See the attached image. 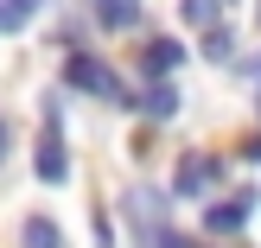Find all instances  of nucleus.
<instances>
[{"instance_id": "nucleus-1", "label": "nucleus", "mask_w": 261, "mask_h": 248, "mask_svg": "<svg viewBox=\"0 0 261 248\" xmlns=\"http://www.w3.org/2000/svg\"><path fill=\"white\" fill-rule=\"evenodd\" d=\"M64 83L76 89V96H96V102H134L121 83H115V70L102 58H89V51H70V64H64Z\"/></svg>"}, {"instance_id": "nucleus-2", "label": "nucleus", "mask_w": 261, "mask_h": 248, "mask_svg": "<svg viewBox=\"0 0 261 248\" xmlns=\"http://www.w3.org/2000/svg\"><path fill=\"white\" fill-rule=\"evenodd\" d=\"M32 172L45 178V185H64V178H70V147H64V121H58V108L45 115V134H38V147H32Z\"/></svg>"}, {"instance_id": "nucleus-3", "label": "nucleus", "mask_w": 261, "mask_h": 248, "mask_svg": "<svg viewBox=\"0 0 261 248\" xmlns=\"http://www.w3.org/2000/svg\"><path fill=\"white\" fill-rule=\"evenodd\" d=\"M217 178H223V159H217V153H185V159H178L172 191H178V198H204Z\"/></svg>"}, {"instance_id": "nucleus-4", "label": "nucleus", "mask_w": 261, "mask_h": 248, "mask_svg": "<svg viewBox=\"0 0 261 248\" xmlns=\"http://www.w3.org/2000/svg\"><path fill=\"white\" fill-rule=\"evenodd\" d=\"M255 204H261L255 191H242V198H229V204H211V210H204V236H236L255 216Z\"/></svg>"}, {"instance_id": "nucleus-5", "label": "nucleus", "mask_w": 261, "mask_h": 248, "mask_svg": "<svg viewBox=\"0 0 261 248\" xmlns=\"http://www.w3.org/2000/svg\"><path fill=\"white\" fill-rule=\"evenodd\" d=\"M140 115H147V121H166V115H178V83H166V76H153L147 89H140Z\"/></svg>"}, {"instance_id": "nucleus-6", "label": "nucleus", "mask_w": 261, "mask_h": 248, "mask_svg": "<svg viewBox=\"0 0 261 248\" xmlns=\"http://www.w3.org/2000/svg\"><path fill=\"white\" fill-rule=\"evenodd\" d=\"M102 19V32H134L140 25V0H89Z\"/></svg>"}, {"instance_id": "nucleus-7", "label": "nucleus", "mask_w": 261, "mask_h": 248, "mask_svg": "<svg viewBox=\"0 0 261 248\" xmlns=\"http://www.w3.org/2000/svg\"><path fill=\"white\" fill-rule=\"evenodd\" d=\"M178 64H185V45H178V38H147V70L153 76L178 70Z\"/></svg>"}, {"instance_id": "nucleus-8", "label": "nucleus", "mask_w": 261, "mask_h": 248, "mask_svg": "<svg viewBox=\"0 0 261 248\" xmlns=\"http://www.w3.org/2000/svg\"><path fill=\"white\" fill-rule=\"evenodd\" d=\"M19 248H64V229L51 223V216H25V229H19Z\"/></svg>"}, {"instance_id": "nucleus-9", "label": "nucleus", "mask_w": 261, "mask_h": 248, "mask_svg": "<svg viewBox=\"0 0 261 248\" xmlns=\"http://www.w3.org/2000/svg\"><path fill=\"white\" fill-rule=\"evenodd\" d=\"M45 7V0H0V32H25V19Z\"/></svg>"}, {"instance_id": "nucleus-10", "label": "nucleus", "mask_w": 261, "mask_h": 248, "mask_svg": "<svg viewBox=\"0 0 261 248\" xmlns=\"http://www.w3.org/2000/svg\"><path fill=\"white\" fill-rule=\"evenodd\" d=\"M204 58H217V64L236 58V38H229V25H204Z\"/></svg>"}, {"instance_id": "nucleus-11", "label": "nucleus", "mask_w": 261, "mask_h": 248, "mask_svg": "<svg viewBox=\"0 0 261 248\" xmlns=\"http://www.w3.org/2000/svg\"><path fill=\"white\" fill-rule=\"evenodd\" d=\"M217 7H223V0H178V13H185L191 25H217Z\"/></svg>"}, {"instance_id": "nucleus-12", "label": "nucleus", "mask_w": 261, "mask_h": 248, "mask_svg": "<svg viewBox=\"0 0 261 248\" xmlns=\"http://www.w3.org/2000/svg\"><path fill=\"white\" fill-rule=\"evenodd\" d=\"M160 248H198V242H185V236H178V229H172V236H166Z\"/></svg>"}, {"instance_id": "nucleus-13", "label": "nucleus", "mask_w": 261, "mask_h": 248, "mask_svg": "<svg viewBox=\"0 0 261 248\" xmlns=\"http://www.w3.org/2000/svg\"><path fill=\"white\" fill-rule=\"evenodd\" d=\"M0 153H7V121H0Z\"/></svg>"}, {"instance_id": "nucleus-14", "label": "nucleus", "mask_w": 261, "mask_h": 248, "mask_svg": "<svg viewBox=\"0 0 261 248\" xmlns=\"http://www.w3.org/2000/svg\"><path fill=\"white\" fill-rule=\"evenodd\" d=\"M255 102H261V83H255Z\"/></svg>"}]
</instances>
